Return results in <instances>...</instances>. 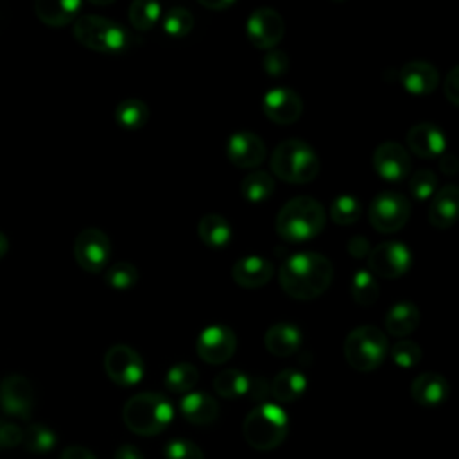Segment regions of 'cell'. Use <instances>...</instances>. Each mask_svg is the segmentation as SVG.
Instances as JSON below:
<instances>
[{
    "instance_id": "e575fe53",
    "label": "cell",
    "mask_w": 459,
    "mask_h": 459,
    "mask_svg": "<svg viewBox=\"0 0 459 459\" xmlns=\"http://www.w3.org/2000/svg\"><path fill=\"white\" fill-rule=\"evenodd\" d=\"M129 22L138 30H151L161 18V5L152 0H134L127 9Z\"/></svg>"
},
{
    "instance_id": "484cf974",
    "label": "cell",
    "mask_w": 459,
    "mask_h": 459,
    "mask_svg": "<svg viewBox=\"0 0 459 459\" xmlns=\"http://www.w3.org/2000/svg\"><path fill=\"white\" fill-rule=\"evenodd\" d=\"M384 325L389 335L407 337L420 325V308L412 301H398L385 312Z\"/></svg>"
},
{
    "instance_id": "681fc988",
    "label": "cell",
    "mask_w": 459,
    "mask_h": 459,
    "mask_svg": "<svg viewBox=\"0 0 459 459\" xmlns=\"http://www.w3.org/2000/svg\"><path fill=\"white\" fill-rule=\"evenodd\" d=\"M439 169H441L445 174L454 176V174H457V170H459V161H457V158H455L454 154L443 152V154L439 156Z\"/></svg>"
},
{
    "instance_id": "7bdbcfd3",
    "label": "cell",
    "mask_w": 459,
    "mask_h": 459,
    "mask_svg": "<svg viewBox=\"0 0 459 459\" xmlns=\"http://www.w3.org/2000/svg\"><path fill=\"white\" fill-rule=\"evenodd\" d=\"M22 437H23L22 427H18L16 423L0 420V450L14 448V446L22 445Z\"/></svg>"
},
{
    "instance_id": "f6af8a7d",
    "label": "cell",
    "mask_w": 459,
    "mask_h": 459,
    "mask_svg": "<svg viewBox=\"0 0 459 459\" xmlns=\"http://www.w3.org/2000/svg\"><path fill=\"white\" fill-rule=\"evenodd\" d=\"M346 249H348L350 256L360 260V258H366V256L369 255L371 244H369V240H368L366 237H362V235H353V237L348 240Z\"/></svg>"
},
{
    "instance_id": "3957f363",
    "label": "cell",
    "mask_w": 459,
    "mask_h": 459,
    "mask_svg": "<svg viewBox=\"0 0 459 459\" xmlns=\"http://www.w3.org/2000/svg\"><path fill=\"white\" fill-rule=\"evenodd\" d=\"M242 434L251 448L258 452L273 450L289 434V414L278 403L262 402L244 418Z\"/></svg>"
},
{
    "instance_id": "f907efd6",
    "label": "cell",
    "mask_w": 459,
    "mask_h": 459,
    "mask_svg": "<svg viewBox=\"0 0 459 459\" xmlns=\"http://www.w3.org/2000/svg\"><path fill=\"white\" fill-rule=\"evenodd\" d=\"M199 5H203L206 9L222 11V9H228V7L235 5V0H199Z\"/></svg>"
},
{
    "instance_id": "ac0fdd59",
    "label": "cell",
    "mask_w": 459,
    "mask_h": 459,
    "mask_svg": "<svg viewBox=\"0 0 459 459\" xmlns=\"http://www.w3.org/2000/svg\"><path fill=\"white\" fill-rule=\"evenodd\" d=\"M407 145L411 152L420 158H439L446 152V136L439 126L432 122H420L407 131Z\"/></svg>"
},
{
    "instance_id": "e0dca14e",
    "label": "cell",
    "mask_w": 459,
    "mask_h": 459,
    "mask_svg": "<svg viewBox=\"0 0 459 459\" xmlns=\"http://www.w3.org/2000/svg\"><path fill=\"white\" fill-rule=\"evenodd\" d=\"M262 109L265 117L276 124H292L303 113L301 97L285 86L269 90L262 99Z\"/></svg>"
},
{
    "instance_id": "d6a6232c",
    "label": "cell",
    "mask_w": 459,
    "mask_h": 459,
    "mask_svg": "<svg viewBox=\"0 0 459 459\" xmlns=\"http://www.w3.org/2000/svg\"><path fill=\"white\" fill-rule=\"evenodd\" d=\"M199 380V371L190 362H178L165 375V387L178 394L190 393Z\"/></svg>"
},
{
    "instance_id": "f1b7e54d",
    "label": "cell",
    "mask_w": 459,
    "mask_h": 459,
    "mask_svg": "<svg viewBox=\"0 0 459 459\" xmlns=\"http://www.w3.org/2000/svg\"><path fill=\"white\" fill-rule=\"evenodd\" d=\"M115 120L127 131L142 129L149 120V108L142 99H124L115 108Z\"/></svg>"
},
{
    "instance_id": "7a4b0ae2",
    "label": "cell",
    "mask_w": 459,
    "mask_h": 459,
    "mask_svg": "<svg viewBox=\"0 0 459 459\" xmlns=\"http://www.w3.org/2000/svg\"><path fill=\"white\" fill-rule=\"evenodd\" d=\"M326 224L323 204L310 195H298L287 201L276 215V233L289 244H303L316 238Z\"/></svg>"
},
{
    "instance_id": "ee69618b",
    "label": "cell",
    "mask_w": 459,
    "mask_h": 459,
    "mask_svg": "<svg viewBox=\"0 0 459 459\" xmlns=\"http://www.w3.org/2000/svg\"><path fill=\"white\" fill-rule=\"evenodd\" d=\"M445 97L450 100L452 106L459 104V66H452L448 75L445 77Z\"/></svg>"
},
{
    "instance_id": "4fadbf2b",
    "label": "cell",
    "mask_w": 459,
    "mask_h": 459,
    "mask_svg": "<svg viewBox=\"0 0 459 459\" xmlns=\"http://www.w3.org/2000/svg\"><path fill=\"white\" fill-rule=\"evenodd\" d=\"M237 350L235 332L226 325H210L201 330L195 341V351L206 364H224Z\"/></svg>"
},
{
    "instance_id": "d6986e66",
    "label": "cell",
    "mask_w": 459,
    "mask_h": 459,
    "mask_svg": "<svg viewBox=\"0 0 459 459\" xmlns=\"http://www.w3.org/2000/svg\"><path fill=\"white\" fill-rule=\"evenodd\" d=\"M400 84L412 95L432 93L439 84L437 68L423 59H414L405 63L398 72Z\"/></svg>"
},
{
    "instance_id": "4316f807",
    "label": "cell",
    "mask_w": 459,
    "mask_h": 459,
    "mask_svg": "<svg viewBox=\"0 0 459 459\" xmlns=\"http://www.w3.org/2000/svg\"><path fill=\"white\" fill-rule=\"evenodd\" d=\"M269 391L273 398L281 403L296 402L307 391V377L301 371L292 368L281 369L280 373H276V377L269 384Z\"/></svg>"
},
{
    "instance_id": "83f0119b",
    "label": "cell",
    "mask_w": 459,
    "mask_h": 459,
    "mask_svg": "<svg viewBox=\"0 0 459 459\" xmlns=\"http://www.w3.org/2000/svg\"><path fill=\"white\" fill-rule=\"evenodd\" d=\"M197 235L208 247H226L231 240V224L221 213H206L197 224Z\"/></svg>"
},
{
    "instance_id": "9c48e42d",
    "label": "cell",
    "mask_w": 459,
    "mask_h": 459,
    "mask_svg": "<svg viewBox=\"0 0 459 459\" xmlns=\"http://www.w3.org/2000/svg\"><path fill=\"white\" fill-rule=\"evenodd\" d=\"M74 256L86 273H100L111 258V240L100 228H84L74 240Z\"/></svg>"
},
{
    "instance_id": "ab89813d",
    "label": "cell",
    "mask_w": 459,
    "mask_h": 459,
    "mask_svg": "<svg viewBox=\"0 0 459 459\" xmlns=\"http://www.w3.org/2000/svg\"><path fill=\"white\" fill-rule=\"evenodd\" d=\"M389 355L398 368L409 369L421 360V348L414 341L402 339L389 348Z\"/></svg>"
},
{
    "instance_id": "f35d334b",
    "label": "cell",
    "mask_w": 459,
    "mask_h": 459,
    "mask_svg": "<svg viewBox=\"0 0 459 459\" xmlns=\"http://www.w3.org/2000/svg\"><path fill=\"white\" fill-rule=\"evenodd\" d=\"M409 190H411V195L414 199L427 201L437 190V178H436V174L432 170H429V169L416 170L411 176V179H409Z\"/></svg>"
},
{
    "instance_id": "9a60e30c",
    "label": "cell",
    "mask_w": 459,
    "mask_h": 459,
    "mask_svg": "<svg viewBox=\"0 0 459 459\" xmlns=\"http://www.w3.org/2000/svg\"><path fill=\"white\" fill-rule=\"evenodd\" d=\"M371 163L375 172L382 179L391 183H398L405 179L411 172V154L402 143L394 140L378 143L377 149L373 151Z\"/></svg>"
},
{
    "instance_id": "1f68e13d",
    "label": "cell",
    "mask_w": 459,
    "mask_h": 459,
    "mask_svg": "<svg viewBox=\"0 0 459 459\" xmlns=\"http://www.w3.org/2000/svg\"><path fill=\"white\" fill-rule=\"evenodd\" d=\"M350 292L355 303L362 307H371L378 299L380 289L377 278L368 269H357L351 276Z\"/></svg>"
},
{
    "instance_id": "7402d4cb",
    "label": "cell",
    "mask_w": 459,
    "mask_h": 459,
    "mask_svg": "<svg viewBox=\"0 0 459 459\" xmlns=\"http://www.w3.org/2000/svg\"><path fill=\"white\" fill-rule=\"evenodd\" d=\"M457 203H459V190L457 185L448 183L437 188L430 199L429 206V221L437 230L450 228L457 219Z\"/></svg>"
},
{
    "instance_id": "c3c4849f",
    "label": "cell",
    "mask_w": 459,
    "mask_h": 459,
    "mask_svg": "<svg viewBox=\"0 0 459 459\" xmlns=\"http://www.w3.org/2000/svg\"><path fill=\"white\" fill-rule=\"evenodd\" d=\"M113 459H145V455L142 454V450L134 445H120L117 450H115V455Z\"/></svg>"
},
{
    "instance_id": "ba28073f",
    "label": "cell",
    "mask_w": 459,
    "mask_h": 459,
    "mask_svg": "<svg viewBox=\"0 0 459 459\" xmlns=\"http://www.w3.org/2000/svg\"><path fill=\"white\" fill-rule=\"evenodd\" d=\"M369 224L380 233H394L402 230L411 217L409 199L394 190L377 194L368 210Z\"/></svg>"
},
{
    "instance_id": "b9f144b4",
    "label": "cell",
    "mask_w": 459,
    "mask_h": 459,
    "mask_svg": "<svg viewBox=\"0 0 459 459\" xmlns=\"http://www.w3.org/2000/svg\"><path fill=\"white\" fill-rule=\"evenodd\" d=\"M262 66L267 72V75L271 77H280L289 70V56L283 50H276L271 48L264 59H262Z\"/></svg>"
},
{
    "instance_id": "836d02e7",
    "label": "cell",
    "mask_w": 459,
    "mask_h": 459,
    "mask_svg": "<svg viewBox=\"0 0 459 459\" xmlns=\"http://www.w3.org/2000/svg\"><path fill=\"white\" fill-rule=\"evenodd\" d=\"M23 446L32 454H48L57 443L56 432L43 423H30L23 429Z\"/></svg>"
},
{
    "instance_id": "74e56055",
    "label": "cell",
    "mask_w": 459,
    "mask_h": 459,
    "mask_svg": "<svg viewBox=\"0 0 459 459\" xmlns=\"http://www.w3.org/2000/svg\"><path fill=\"white\" fill-rule=\"evenodd\" d=\"M163 32L174 39H179L183 36H186L192 29H194V16L186 7H170L165 14H163V22H161Z\"/></svg>"
},
{
    "instance_id": "cb8c5ba5",
    "label": "cell",
    "mask_w": 459,
    "mask_h": 459,
    "mask_svg": "<svg viewBox=\"0 0 459 459\" xmlns=\"http://www.w3.org/2000/svg\"><path fill=\"white\" fill-rule=\"evenodd\" d=\"M181 414L192 425H210L219 418L217 400L204 391H190L179 402Z\"/></svg>"
},
{
    "instance_id": "ffe728a7",
    "label": "cell",
    "mask_w": 459,
    "mask_h": 459,
    "mask_svg": "<svg viewBox=\"0 0 459 459\" xmlns=\"http://www.w3.org/2000/svg\"><path fill=\"white\" fill-rule=\"evenodd\" d=\"M274 273V265L269 258L260 255H247L238 258L231 267V278L244 289L264 287Z\"/></svg>"
},
{
    "instance_id": "5bb4252c",
    "label": "cell",
    "mask_w": 459,
    "mask_h": 459,
    "mask_svg": "<svg viewBox=\"0 0 459 459\" xmlns=\"http://www.w3.org/2000/svg\"><path fill=\"white\" fill-rule=\"evenodd\" d=\"M0 409L13 418L29 420L34 409V389L27 377L13 373L0 382Z\"/></svg>"
},
{
    "instance_id": "4dcf8cb0",
    "label": "cell",
    "mask_w": 459,
    "mask_h": 459,
    "mask_svg": "<svg viewBox=\"0 0 459 459\" xmlns=\"http://www.w3.org/2000/svg\"><path fill=\"white\" fill-rule=\"evenodd\" d=\"M240 194L249 203H264L274 194V179L265 170L247 172L240 183Z\"/></svg>"
},
{
    "instance_id": "816d5d0a",
    "label": "cell",
    "mask_w": 459,
    "mask_h": 459,
    "mask_svg": "<svg viewBox=\"0 0 459 459\" xmlns=\"http://www.w3.org/2000/svg\"><path fill=\"white\" fill-rule=\"evenodd\" d=\"M9 251V238L0 231V258H4Z\"/></svg>"
},
{
    "instance_id": "d590c367",
    "label": "cell",
    "mask_w": 459,
    "mask_h": 459,
    "mask_svg": "<svg viewBox=\"0 0 459 459\" xmlns=\"http://www.w3.org/2000/svg\"><path fill=\"white\" fill-rule=\"evenodd\" d=\"M360 201L351 194L337 195L330 204V219L339 226H350L360 219Z\"/></svg>"
},
{
    "instance_id": "7c38bea8",
    "label": "cell",
    "mask_w": 459,
    "mask_h": 459,
    "mask_svg": "<svg viewBox=\"0 0 459 459\" xmlns=\"http://www.w3.org/2000/svg\"><path fill=\"white\" fill-rule=\"evenodd\" d=\"M246 34L255 48L271 50L283 38L285 22L276 9L258 7L246 22Z\"/></svg>"
},
{
    "instance_id": "2e32d148",
    "label": "cell",
    "mask_w": 459,
    "mask_h": 459,
    "mask_svg": "<svg viewBox=\"0 0 459 459\" xmlns=\"http://www.w3.org/2000/svg\"><path fill=\"white\" fill-rule=\"evenodd\" d=\"M226 156L235 167L255 169L265 160L267 149L258 134L247 129H240L231 133V136L228 138Z\"/></svg>"
},
{
    "instance_id": "60d3db41",
    "label": "cell",
    "mask_w": 459,
    "mask_h": 459,
    "mask_svg": "<svg viewBox=\"0 0 459 459\" xmlns=\"http://www.w3.org/2000/svg\"><path fill=\"white\" fill-rule=\"evenodd\" d=\"M165 459H204L203 450L183 437H176L165 446Z\"/></svg>"
},
{
    "instance_id": "d4e9b609",
    "label": "cell",
    "mask_w": 459,
    "mask_h": 459,
    "mask_svg": "<svg viewBox=\"0 0 459 459\" xmlns=\"http://www.w3.org/2000/svg\"><path fill=\"white\" fill-rule=\"evenodd\" d=\"M81 7L82 4L79 0H36L34 2L36 16L50 27H63L77 20Z\"/></svg>"
},
{
    "instance_id": "52a82bcc",
    "label": "cell",
    "mask_w": 459,
    "mask_h": 459,
    "mask_svg": "<svg viewBox=\"0 0 459 459\" xmlns=\"http://www.w3.org/2000/svg\"><path fill=\"white\" fill-rule=\"evenodd\" d=\"M344 359L355 371L377 369L389 353V341L384 330L373 325L353 328L344 339Z\"/></svg>"
},
{
    "instance_id": "7dc6e473",
    "label": "cell",
    "mask_w": 459,
    "mask_h": 459,
    "mask_svg": "<svg viewBox=\"0 0 459 459\" xmlns=\"http://www.w3.org/2000/svg\"><path fill=\"white\" fill-rule=\"evenodd\" d=\"M59 459H97V457L90 448L81 446V445H72L61 452Z\"/></svg>"
},
{
    "instance_id": "5b68a950",
    "label": "cell",
    "mask_w": 459,
    "mask_h": 459,
    "mask_svg": "<svg viewBox=\"0 0 459 459\" xmlns=\"http://www.w3.org/2000/svg\"><path fill=\"white\" fill-rule=\"evenodd\" d=\"M271 169L287 183H310L319 174V158L305 140L287 138L274 147Z\"/></svg>"
},
{
    "instance_id": "603a6c76",
    "label": "cell",
    "mask_w": 459,
    "mask_h": 459,
    "mask_svg": "<svg viewBox=\"0 0 459 459\" xmlns=\"http://www.w3.org/2000/svg\"><path fill=\"white\" fill-rule=\"evenodd\" d=\"M264 342L269 353L276 355V357H289L292 353H296L301 348L303 342V333L299 330V326H296L294 323H274L267 328L265 335H264Z\"/></svg>"
},
{
    "instance_id": "f546056e",
    "label": "cell",
    "mask_w": 459,
    "mask_h": 459,
    "mask_svg": "<svg viewBox=\"0 0 459 459\" xmlns=\"http://www.w3.org/2000/svg\"><path fill=\"white\" fill-rule=\"evenodd\" d=\"M249 375L240 369H222L213 378V389L222 398H242L249 389Z\"/></svg>"
},
{
    "instance_id": "8fae6325",
    "label": "cell",
    "mask_w": 459,
    "mask_h": 459,
    "mask_svg": "<svg viewBox=\"0 0 459 459\" xmlns=\"http://www.w3.org/2000/svg\"><path fill=\"white\" fill-rule=\"evenodd\" d=\"M104 369L108 377L122 387L136 385L145 375L142 355L127 344H113L104 355Z\"/></svg>"
},
{
    "instance_id": "44dd1931",
    "label": "cell",
    "mask_w": 459,
    "mask_h": 459,
    "mask_svg": "<svg viewBox=\"0 0 459 459\" xmlns=\"http://www.w3.org/2000/svg\"><path fill=\"white\" fill-rule=\"evenodd\" d=\"M450 393L448 380L434 371L418 375L411 384V396L421 407H437L441 405Z\"/></svg>"
},
{
    "instance_id": "bcb514c9",
    "label": "cell",
    "mask_w": 459,
    "mask_h": 459,
    "mask_svg": "<svg viewBox=\"0 0 459 459\" xmlns=\"http://www.w3.org/2000/svg\"><path fill=\"white\" fill-rule=\"evenodd\" d=\"M267 394H271L269 382L264 377H251L249 389H247L246 396H249L253 402H264L267 398Z\"/></svg>"
},
{
    "instance_id": "8992f818",
    "label": "cell",
    "mask_w": 459,
    "mask_h": 459,
    "mask_svg": "<svg viewBox=\"0 0 459 459\" xmlns=\"http://www.w3.org/2000/svg\"><path fill=\"white\" fill-rule=\"evenodd\" d=\"M72 32L82 47L102 54H120L131 45V34L124 25L99 14L79 16Z\"/></svg>"
},
{
    "instance_id": "6da1fadb",
    "label": "cell",
    "mask_w": 459,
    "mask_h": 459,
    "mask_svg": "<svg viewBox=\"0 0 459 459\" xmlns=\"http://www.w3.org/2000/svg\"><path fill=\"white\" fill-rule=\"evenodd\" d=\"M332 278V262L316 251H299L287 256L278 273L283 292L301 301L321 296L330 287Z\"/></svg>"
},
{
    "instance_id": "277c9868",
    "label": "cell",
    "mask_w": 459,
    "mask_h": 459,
    "mask_svg": "<svg viewBox=\"0 0 459 459\" xmlns=\"http://www.w3.org/2000/svg\"><path fill=\"white\" fill-rule=\"evenodd\" d=\"M174 418V407L160 393H138L131 396L122 409L126 427L138 436H156L163 432Z\"/></svg>"
},
{
    "instance_id": "8d00e7d4",
    "label": "cell",
    "mask_w": 459,
    "mask_h": 459,
    "mask_svg": "<svg viewBox=\"0 0 459 459\" xmlns=\"http://www.w3.org/2000/svg\"><path fill=\"white\" fill-rule=\"evenodd\" d=\"M104 281L115 290H129L138 283V269L126 260L115 262L106 269Z\"/></svg>"
},
{
    "instance_id": "30bf717a",
    "label": "cell",
    "mask_w": 459,
    "mask_h": 459,
    "mask_svg": "<svg viewBox=\"0 0 459 459\" xmlns=\"http://www.w3.org/2000/svg\"><path fill=\"white\" fill-rule=\"evenodd\" d=\"M366 258H368V271L373 276H382L389 280L403 276L412 265L411 249L398 240L380 242L378 246L371 247Z\"/></svg>"
}]
</instances>
